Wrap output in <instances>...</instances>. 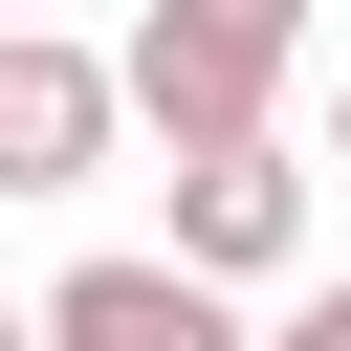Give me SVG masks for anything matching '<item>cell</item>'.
Segmentation results:
<instances>
[{
	"label": "cell",
	"mask_w": 351,
	"mask_h": 351,
	"mask_svg": "<svg viewBox=\"0 0 351 351\" xmlns=\"http://www.w3.org/2000/svg\"><path fill=\"white\" fill-rule=\"evenodd\" d=\"M0 351H44V307H0Z\"/></svg>",
	"instance_id": "8992f818"
},
{
	"label": "cell",
	"mask_w": 351,
	"mask_h": 351,
	"mask_svg": "<svg viewBox=\"0 0 351 351\" xmlns=\"http://www.w3.org/2000/svg\"><path fill=\"white\" fill-rule=\"evenodd\" d=\"M176 263H219V285H285V263H307V154H285V132H219V154H176Z\"/></svg>",
	"instance_id": "277c9868"
},
{
	"label": "cell",
	"mask_w": 351,
	"mask_h": 351,
	"mask_svg": "<svg viewBox=\"0 0 351 351\" xmlns=\"http://www.w3.org/2000/svg\"><path fill=\"white\" fill-rule=\"evenodd\" d=\"M132 132L154 154H219V132H285V66H307V0H132Z\"/></svg>",
	"instance_id": "6da1fadb"
},
{
	"label": "cell",
	"mask_w": 351,
	"mask_h": 351,
	"mask_svg": "<svg viewBox=\"0 0 351 351\" xmlns=\"http://www.w3.org/2000/svg\"><path fill=\"white\" fill-rule=\"evenodd\" d=\"M110 132H132V66H110V44L0 22V197H88V176H110Z\"/></svg>",
	"instance_id": "7a4b0ae2"
},
{
	"label": "cell",
	"mask_w": 351,
	"mask_h": 351,
	"mask_svg": "<svg viewBox=\"0 0 351 351\" xmlns=\"http://www.w3.org/2000/svg\"><path fill=\"white\" fill-rule=\"evenodd\" d=\"M0 22H22V0H0Z\"/></svg>",
	"instance_id": "ba28073f"
},
{
	"label": "cell",
	"mask_w": 351,
	"mask_h": 351,
	"mask_svg": "<svg viewBox=\"0 0 351 351\" xmlns=\"http://www.w3.org/2000/svg\"><path fill=\"white\" fill-rule=\"evenodd\" d=\"M329 176H351V132H329Z\"/></svg>",
	"instance_id": "52a82bcc"
},
{
	"label": "cell",
	"mask_w": 351,
	"mask_h": 351,
	"mask_svg": "<svg viewBox=\"0 0 351 351\" xmlns=\"http://www.w3.org/2000/svg\"><path fill=\"white\" fill-rule=\"evenodd\" d=\"M263 351H351V263H329V285H307V307H285Z\"/></svg>",
	"instance_id": "5b68a950"
},
{
	"label": "cell",
	"mask_w": 351,
	"mask_h": 351,
	"mask_svg": "<svg viewBox=\"0 0 351 351\" xmlns=\"http://www.w3.org/2000/svg\"><path fill=\"white\" fill-rule=\"evenodd\" d=\"M44 351H263V329H241V285H219V263L110 241V263H66V285H44Z\"/></svg>",
	"instance_id": "3957f363"
}]
</instances>
